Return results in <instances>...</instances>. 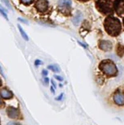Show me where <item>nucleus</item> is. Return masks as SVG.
I'll list each match as a JSON object with an SVG mask.
<instances>
[{
	"label": "nucleus",
	"mask_w": 124,
	"mask_h": 125,
	"mask_svg": "<svg viewBox=\"0 0 124 125\" xmlns=\"http://www.w3.org/2000/svg\"><path fill=\"white\" fill-rule=\"evenodd\" d=\"M113 99L114 102L118 106H123L124 105V92L118 89L114 94Z\"/></svg>",
	"instance_id": "nucleus-4"
},
{
	"label": "nucleus",
	"mask_w": 124,
	"mask_h": 125,
	"mask_svg": "<svg viewBox=\"0 0 124 125\" xmlns=\"http://www.w3.org/2000/svg\"><path fill=\"white\" fill-rule=\"evenodd\" d=\"M0 125H1V120H0Z\"/></svg>",
	"instance_id": "nucleus-23"
},
{
	"label": "nucleus",
	"mask_w": 124,
	"mask_h": 125,
	"mask_svg": "<svg viewBox=\"0 0 124 125\" xmlns=\"http://www.w3.org/2000/svg\"><path fill=\"white\" fill-rule=\"evenodd\" d=\"M81 16H82V15H81L80 12H78L77 15L75 16V18L73 19V23L76 24V25H77V24L80 23V21H81Z\"/></svg>",
	"instance_id": "nucleus-11"
},
{
	"label": "nucleus",
	"mask_w": 124,
	"mask_h": 125,
	"mask_svg": "<svg viewBox=\"0 0 124 125\" xmlns=\"http://www.w3.org/2000/svg\"><path fill=\"white\" fill-rule=\"evenodd\" d=\"M2 2H3L4 3L7 5V7H8V8H11V6H10V4H9V2H8L7 0H2Z\"/></svg>",
	"instance_id": "nucleus-17"
},
{
	"label": "nucleus",
	"mask_w": 124,
	"mask_h": 125,
	"mask_svg": "<svg viewBox=\"0 0 124 125\" xmlns=\"http://www.w3.org/2000/svg\"><path fill=\"white\" fill-rule=\"evenodd\" d=\"M18 29H19V32H20V33H21V35H22V37H23V38L24 39V40H26V41H28L29 40V37H28V36H27V34L24 32V31L23 30V29H22V27L19 25V24H18Z\"/></svg>",
	"instance_id": "nucleus-12"
},
{
	"label": "nucleus",
	"mask_w": 124,
	"mask_h": 125,
	"mask_svg": "<svg viewBox=\"0 0 124 125\" xmlns=\"http://www.w3.org/2000/svg\"><path fill=\"white\" fill-rule=\"evenodd\" d=\"M22 3H24V4H26V5H29V4H30L32 3L34 0H20Z\"/></svg>",
	"instance_id": "nucleus-14"
},
{
	"label": "nucleus",
	"mask_w": 124,
	"mask_h": 125,
	"mask_svg": "<svg viewBox=\"0 0 124 125\" xmlns=\"http://www.w3.org/2000/svg\"><path fill=\"white\" fill-rule=\"evenodd\" d=\"M7 114L8 115V116L11 119H16L19 117V111L18 109L14 108V107H7Z\"/></svg>",
	"instance_id": "nucleus-7"
},
{
	"label": "nucleus",
	"mask_w": 124,
	"mask_h": 125,
	"mask_svg": "<svg viewBox=\"0 0 124 125\" xmlns=\"http://www.w3.org/2000/svg\"><path fill=\"white\" fill-rule=\"evenodd\" d=\"M54 77H55L56 79H58V80H59V81H63V78L62 77H59V76H54Z\"/></svg>",
	"instance_id": "nucleus-18"
},
{
	"label": "nucleus",
	"mask_w": 124,
	"mask_h": 125,
	"mask_svg": "<svg viewBox=\"0 0 124 125\" xmlns=\"http://www.w3.org/2000/svg\"><path fill=\"white\" fill-rule=\"evenodd\" d=\"M0 95L2 98L4 99H11L12 97H13V94L11 90H9L7 88H3L0 90Z\"/></svg>",
	"instance_id": "nucleus-9"
},
{
	"label": "nucleus",
	"mask_w": 124,
	"mask_h": 125,
	"mask_svg": "<svg viewBox=\"0 0 124 125\" xmlns=\"http://www.w3.org/2000/svg\"><path fill=\"white\" fill-rule=\"evenodd\" d=\"M2 85V81H1V79H0V86Z\"/></svg>",
	"instance_id": "nucleus-21"
},
{
	"label": "nucleus",
	"mask_w": 124,
	"mask_h": 125,
	"mask_svg": "<svg viewBox=\"0 0 124 125\" xmlns=\"http://www.w3.org/2000/svg\"><path fill=\"white\" fill-rule=\"evenodd\" d=\"M79 1H80V2H88V1H89V0H79Z\"/></svg>",
	"instance_id": "nucleus-19"
},
{
	"label": "nucleus",
	"mask_w": 124,
	"mask_h": 125,
	"mask_svg": "<svg viewBox=\"0 0 124 125\" xmlns=\"http://www.w3.org/2000/svg\"><path fill=\"white\" fill-rule=\"evenodd\" d=\"M112 43L109 41H105V40H103V41H101L100 43H99V48L101 50H102L104 51H110L112 49Z\"/></svg>",
	"instance_id": "nucleus-8"
},
{
	"label": "nucleus",
	"mask_w": 124,
	"mask_h": 125,
	"mask_svg": "<svg viewBox=\"0 0 124 125\" xmlns=\"http://www.w3.org/2000/svg\"><path fill=\"white\" fill-rule=\"evenodd\" d=\"M35 7L38 11L45 12L48 10L49 2L47 0H38V1L36 2Z\"/></svg>",
	"instance_id": "nucleus-6"
},
{
	"label": "nucleus",
	"mask_w": 124,
	"mask_h": 125,
	"mask_svg": "<svg viewBox=\"0 0 124 125\" xmlns=\"http://www.w3.org/2000/svg\"><path fill=\"white\" fill-rule=\"evenodd\" d=\"M99 68L107 76L113 77L118 75V69L115 63L110 59L102 60L99 64Z\"/></svg>",
	"instance_id": "nucleus-3"
},
{
	"label": "nucleus",
	"mask_w": 124,
	"mask_h": 125,
	"mask_svg": "<svg viewBox=\"0 0 124 125\" xmlns=\"http://www.w3.org/2000/svg\"><path fill=\"white\" fill-rule=\"evenodd\" d=\"M48 68L49 69H51L52 71H54V72H59V69H58V67H56V66H49L48 67Z\"/></svg>",
	"instance_id": "nucleus-13"
},
{
	"label": "nucleus",
	"mask_w": 124,
	"mask_h": 125,
	"mask_svg": "<svg viewBox=\"0 0 124 125\" xmlns=\"http://www.w3.org/2000/svg\"><path fill=\"white\" fill-rule=\"evenodd\" d=\"M114 11L118 16H124V0H116L114 4Z\"/></svg>",
	"instance_id": "nucleus-5"
},
{
	"label": "nucleus",
	"mask_w": 124,
	"mask_h": 125,
	"mask_svg": "<svg viewBox=\"0 0 124 125\" xmlns=\"http://www.w3.org/2000/svg\"><path fill=\"white\" fill-rule=\"evenodd\" d=\"M104 27L106 32L111 37H117L122 31V24L117 17L109 16L105 19Z\"/></svg>",
	"instance_id": "nucleus-1"
},
{
	"label": "nucleus",
	"mask_w": 124,
	"mask_h": 125,
	"mask_svg": "<svg viewBox=\"0 0 124 125\" xmlns=\"http://www.w3.org/2000/svg\"><path fill=\"white\" fill-rule=\"evenodd\" d=\"M4 106H5V103H4V102L2 101V97H1V95H0V109H2V107H4Z\"/></svg>",
	"instance_id": "nucleus-15"
},
{
	"label": "nucleus",
	"mask_w": 124,
	"mask_h": 125,
	"mask_svg": "<svg viewBox=\"0 0 124 125\" xmlns=\"http://www.w3.org/2000/svg\"><path fill=\"white\" fill-rule=\"evenodd\" d=\"M116 0H95L96 9L104 15L113 14Z\"/></svg>",
	"instance_id": "nucleus-2"
},
{
	"label": "nucleus",
	"mask_w": 124,
	"mask_h": 125,
	"mask_svg": "<svg viewBox=\"0 0 124 125\" xmlns=\"http://www.w3.org/2000/svg\"><path fill=\"white\" fill-rule=\"evenodd\" d=\"M0 12H1V13L2 14V16H3L4 17H5V18H6L7 20V19H8V18H7V14L6 13H5V12L3 11V10H2V8H1V7H0Z\"/></svg>",
	"instance_id": "nucleus-16"
},
{
	"label": "nucleus",
	"mask_w": 124,
	"mask_h": 125,
	"mask_svg": "<svg viewBox=\"0 0 124 125\" xmlns=\"http://www.w3.org/2000/svg\"><path fill=\"white\" fill-rule=\"evenodd\" d=\"M58 5L59 7H71V0H58Z\"/></svg>",
	"instance_id": "nucleus-10"
},
{
	"label": "nucleus",
	"mask_w": 124,
	"mask_h": 125,
	"mask_svg": "<svg viewBox=\"0 0 124 125\" xmlns=\"http://www.w3.org/2000/svg\"><path fill=\"white\" fill-rule=\"evenodd\" d=\"M123 25H124V17H123Z\"/></svg>",
	"instance_id": "nucleus-22"
},
{
	"label": "nucleus",
	"mask_w": 124,
	"mask_h": 125,
	"mask_svg": "<svg viewBox=\"0 0 124 125\" xmlns=\"http://www.w3.org/2000/svg\"><path fill=\"white\" fill-rule=\"evenodd\" d=\"M42 73L45 74V75H47V72L46 71H43V72H42Z\"/></svg>",
	"instance_id": "nucleus-20"
}]
</instances>
